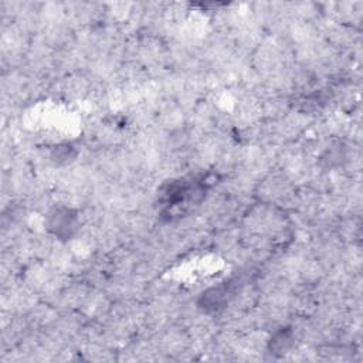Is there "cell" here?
Masks as SVG:
<instances>
[{
  "label": "cell",
  "mask_w": 363,
  "mask_h": 363,
  "mask_svg": "<svg viewBox=\"0 0 363 363\" xmlns=\"http://www.w3.org/2000/svg\"><path fill=\"white\" fill-rule=\"evenodd\" d=\"M48 228L58 240L72 238L79 233V220L77 213L67 206H60L50 213Z\"/></svg>",
  "instance_id": "1"
}]
</instances>
